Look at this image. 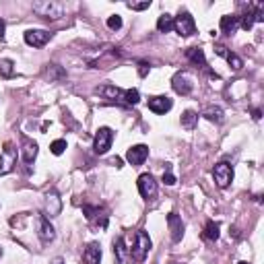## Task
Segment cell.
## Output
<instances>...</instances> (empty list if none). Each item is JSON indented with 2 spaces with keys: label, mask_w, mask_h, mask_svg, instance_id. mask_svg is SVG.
<instances>
[{
  "label": "cell",
  "mask_w": 264,
  "mask_h": 264,
  "mask_svg": "<svg viewBox=\"0 0 264 264\" xmlns=\"http://www.w3.org/2000/svg\"><path fill=\"white\" fill-rule=\"evenodd\" d=\"M33 13H38L39 17H45V19H60L62 4L54 2V0H39V2H33Z\"/></svg>",
  "instance_id": "1"
},
{
  "label": "cell",
  "mask_w": 264,
  "mask_h": 264,
  "mask_svg": "<svg viewBox=\"0 0 264 264\" xmlns=\"http://www.w3.org/2000/svg\"><path fill=\"white\" fill-rule=\"evenodd\" d=\"M174 29L178 31V36H182V38H190V36H194V31H196V23H194V19H192V15L190 13H180L176 19H174Z\"/></svg>",
  "instance_id": "2"
},
{
  "label": "cell",
  "mask_w": 264,
  "mask_h": 264,
  "mask_svg": "<svg viewBox=\"0 0 264 264\" xmlns=\"http://www.w3.org/2000/svg\"><path fill=\"white\" fill-rule=\"evenodd\" d=\"M151 237H149V233L147 231H139L136 233V244H134V248L130 250V256L136 260V262H143L145 260V256L149 254V250H151Z\"/></svg>",
  "instance_id": "3"
},
{
  "label": "cell",
  "mask_w": 264,
  "mask_h": 264,
  "mask_svg": "<svg viewBox=\"0 0 264 264\" xmlns=\"http://www.w3.org/2000/svg\"><path fill=\"white\" fill-rule=\"evenodd\" d=\"M112 141H113V132H112V128H108V126H103V128H99V130L95 132L93 151H95L97 155L108 153V151H110V147H112Z\"/></svg>",
  "instance_id": "4"
},
{
  "label": "cell",
  "mask_w": 264,
  "mask_h": 264,
  "mask_svg": "<svg viewBox=\"0 0 264 264\" xmlns=\"http://www.w3.org/2000/svg\"><path fill=\"white\" fill-rule=\"evenodd\" d=\"M15 165H17V151L13 149V145L6 143L2 149V155H0V176L10 174Z\"/></svg>",
  "instance_id": "5"
},
{
  "label": "cell",
  "mask_w": 264,
  "mask_h": 264,
  "mask_svg": "<svg viewBox=\"0 0 264 264\" xmlns=\"http://www.w3.org/2000/svg\"><path fill=\"white\" fill-rule=\"evenodd\" d=\"M213 178H215V182H217V186H219V188H227L229 184H231V180H233L231 165L225 163V161L217 163L215 169H213Z\"/></svg>",
  "instance_id": "6"
},
{
  "label": "cell",
  "mask_w": 264,
  "mask_h": 264,
  "mask_svg": "<svg viewBox=\"0 0 264 264\" xmlns=\"http://www.w3.org/2000/svg\"><path fill=\"white\" fill-rule=\"evenodd\" d=\"M171 87L178 95H190L194 89V81L188 73H178L174 78H171Z\"/></svg>",
  "instance_id": "7"
},
{
  "label": "cell",
  "mask_w": 264,
  "mask_h": 264,
  "mask_svg": "<svg viewBox=\"0 0 264 264\" xmlns=\"http://www.w3.org/2000/svg\"><path fill=\"white\" fill-rule=\"evenodd\" d=\"M52 33L45 29H29L25 31V43L31 45V48H43L45 43L50 41Z\"/></svg>",
  "instance_id": "8"
},
{
  "label": "cell",
  "mask_w": 264,
  "mask_h": 264,
  "mask_svg": "<svg viewBox=\"0 0 264 264\" xmlns=\"http://www.w3.org/2000/svg\"><path fill=\"white\" fill-rule=\"evenodd\" d=\"M136 184H139V192H141L143 198H147V200L155 198V194H157V182H155V178L151 174L139 176V182H136Z\"/></svg>",
  "instance_id": "9"
},
{
  "label": "cell",
  "mask_w": 264,
  "mask_h": 264,
  "mask_svg": "<svg viewBox=\"0 0 264 264\" xmlns=\"http://www.w3.org/2000/svg\"><path fill=\"white\" fill-rule=\"evenodd\" d=\"M62 211V200H60V194L56 190H50L48 194H45V215L50 217H58Z\"/></svg>",
  "instance_id": "10"
},
{
  "label": "cell",
  "mask_w": 264,
  "mask_h": 264,
  "mask_svg": "<svg viewBox=\"0 0 264 264\" xmlns=\"http://www.w3.org/2000/svg\"><path fill=\"white\" fill-rule=\"evenodd\" d=\"M38 235L43 244H50L54 242V237H56V229L54 225L50 223L48 217H39V221H38Z\"/></svg>",
  "instance_id": "11"
},
{
  "label": "cell",
  "mask_w": 264,
  "mask_h": 264,
  "mask_svg": "<svg viewBox=\"0 0 264 264\" xmlns=\"http://www.w3.org/2000/svg\"><path fill=\"white\" fill-rule=\"evenodd\" d=\"M147 157H149V147L147 145H134V147L128 149V153H126V159H128L130 165H143Z\"/></svg>",
  "instance_id": "12"
},
{
  "label": "cell",
  "mask_w": 264,
  "mask_h": 264,
  "mask_svg": "<svg viewBox=\"0 0 264 264\" xmlns=\"http://www.w3.org/2000/svg\"><path fill=\"white\" fill-rule=\"evenodd\" d=\"M171 108H174V101L167 95H155V97L149 99V110L153 113H167Z\"/></svg>",
  "instance_id": "13"
},
{
  "label": "cell",
  "mask_w": 264,
  "mask_h": 264,
  "mask_svg": "<svg viewBox=\"0 0 264 264\" xmlns=\"http://www.w3.org/2000/svg\"><path fill=\"white\" fill-rule=\"evenodd\" d=\"M167 225H169V231H171V242H180L184 237V223H182V217L178 213H169L167 215Z\"/></svg>",
  "instance_id": "14"
},
{
  "label": "cell",
  "mask_w": 264,
  "mask_h": 264,
  "mask_svg": "<svg viewBox=\"0 0 264 264\" xmlns=\"http://www.w3.org/2000/svg\"><path fill=\"white\" fill-rule=\"evenodd\" d=\"M21 157H23V161H25L27 165L36 161V157H38V143H36V141H31V139H23Z\"/></svg>",
  "instance_id": "15"
},
{
  "label": "cell",
  "mask_w": 264,
  "mask_h": 264,
  "mask_svg": "<svg viewBox=\"0 0 264 264\" xmlns=\"http://www.w3.org/2000/svg\"><path fill=\"white\" fill-rule=\"evenodd\" d=\"M83 262L85 264H99L101 262V246L97 242H91L83 252Z\"/></svg>",
  "instance_id": "16"
},
{
  "label": "cell",
  "mask_w": 264,
  "mask_h": 264,
  "mask_svg": "<svg viewBox=\"0 0 264 264\" xmlns=\"http://www.w3.org/2000/svg\"><path fill=\"white\" fill-rule=\"evenodd\" d=\"M83 213H85V217L91 221V223H95V225H99L101 229H103V225L99 223V219L103 221V223H108V215H103V211L99 209V206H83Z\"/></svg>",
  "instance_id": "17"
},
{
  "label": "cell",
  "mask_w": 264,
  "mask_h": 264,
  "mask_svg": "<svg viewBox=\"0 0 264 264\" xmlns=\"http://www.w3.org/2000/svg\"><path fill=\"white\" fill-rule=\"evenodd\" d=\"M97 93L99 95H103L106 99H110V101H124V91L122 89H118V87H113V85H106V87H99L97 89Z\"/></svg>",
  "instance_id": "18"
},
{
  "label": "cell",
  "mask_w": 264,
  "mask_h": 264,
  "mask_svg": "<svg viewBox=\"0 0 264 264\" xmlns=\"http://www.w3.org/2000/svg\"><path fill=\"white\" fill-rule=\"evenodd\" d=\"M202 116L209 120V122H215V124H221L225 120V112L219 108V106H209L204 112H202Z\"/></svg>",
  "instance_id": "19"
},
{
  "label": "cell",
  "mask_w": 264,
  "mask_h": 264,
  "mask_svg": "<svg viewBox=\"0 0 264 264\" xmlns=\"http://www.w3.org/2000/svg\"><path fill=\"white\" fill-rule=\"evenodd\" d=\"M237 25H239V17H235V15L221 17V31L225 33V36H231V33L237 29Z\"/></svg>",
  "instance_id": "20"
},
{
  "label": "cell",
  "mask_w": 264,
  "mask_h": 264,
  "mask_svg": "<svg viewBox=\"0 0 264 264\" xmlns=\"http://www.w3.org/2000/svg\"><path fill=\"white\" fill-rule=\"evenodd\" d=\"M186 58L192 62V64H196L200 68H206V58H204V52L200 48H188L186 50Z\"/></svg>",
  "instance_id": "21"
},
{
  "label": "cell",
  "mask_w": 264,
  "mask_h": 264,
  "mask_svg": "<svg viewBox=\"0 0 264 264\" xmlns=\"http://www.w3.org/2000/svg\"><path fill=\"white\" fill-rule=\"evenodd\" d=\"M180 122H182V126L186 130H194V128H196V124H198V113L192 112V110H186V112L182 113V120Z\"/></svg>",
  "instance_id": "22"
},
{
  "label": "cell",
  "mask_w": 264,
  "mask_h": 264,
  "mask_svg": "<svg viewBox=\"0 0 264 264\" xmlns=\"http://www.w3.org/2000/svg\"><path fill=\"white\" fill-rule=\"evenodd\" d=\"M204 237L211 239V242H217V239H219V223L206 221V225H204Z\"/></svg>",
  "instance_id": "23"
},
{
  "label": "cell",
  "mask_w": 264,
  "mask_h": 264,
  "mask_svg": "<svg viewBox=\"0 0 264 264\" xmlns=\"http://www.w3.org/2000/svg\"><path fill=\"white\" fill-rule=\"evenodd\" d=\"M157 29L161 31V33H169L171 29H174V17L171 15H161L159 17V21H157Z\"/></svg>",
  "instance_id": "24"
},
{
  "label": "cell",
  "mask_w": 264,
  "mask_h": 264,
  "mask_svg": "<svg viewBox=\"0 0 264 264\" xmlns=\"http://www.w3.org/2000/svg\"><path fill=\"white\" fill-rule=\"evenodd\" d=\"M15 73V64L13 60H8V58H2L0 60V76H4V78H10Z\"/></svg>",
  "instance_id": "25"
},
{
  "label": "cell",
  "mask_w": 264,
  "mask_h": 264,
  "mask_svg": "<svg viewBox=\"0 0 264 264\" xmlns=\"http://www.w3.org/2000/svg\"><path fill=\"white\" fill-rule=\"evenodd\" d=\"M141 101V93L136 89H126L124 91V103L126 106H136Z\"/></svg>",
  "instance_id": "26"
},
{
  "label": "cell",
  "mask_w": 264,
  "mask_h": 264,
  "mask_svg": "<svg viewBox=\"0 0 264 264\" xmlns=\"http://www.w3.org/2000/svg\"><path fill=\"white\" fill-rule=\"evenodd\" d=\"M227 62H229V66H231L233 71H239V68L244 66V60L239 58L237 54H233V52H229V54H227Z\"/></svg>",
  "instance_id": "27"
},
{
  "label": "cell",
  "mask_w": 264,
  "mask_h": 264,
  "mask_svg": "<svg viewBox=\"0 0 264 264\" xmlns=\"http://www.w3.org/2000/svg\"><path fill=\"white\" fill-rule=\"evenodd\" d=\"M50 151L54 153V155H62L64 151H66V141H54L52 145H50Z\"/></svg>",
  "instance_id": "28"
},
{
  "label": "cell",
  "mask_w": 264,
  "mask_h": 264,
  "mask_svg": "<svg viewBox=\"0 0 264 264\" xmlns=\"http://www.w3.org/2000/svg\"><path fill=\"white\" fill-rule=\"evenodd\" d=\"M113 254L118 256V262H122V256H124V239L118 237L116 242H113Z\"/></svg>",
  "instance_id": "29"
},
{
  "label": "cell",
  "mask_w": 264,
  "mask_h": 264,
  "mask_svg": "<svg viewBox=\"0 0 264 264\" xmlns=\"http://www.w3.org/2000/svg\"><path fill=\"white\" fill-rule=\"evenodd\" d=\"M108 27L113 29V31L120 29V27H122V17H120V15H112V17L108 19Z\"/></svg>",
  "instance_id": "30"
},
{
  "label": "cell",
  "mask_w": 264,
  "mask_h": 264,
  "mask_svg": "<svg viewBox=\"0 0 264 264\" xmlns=\"http://www.w3.org/2000/svg\"><path fill=\"white\" fill-rule=\"evenodd\" d=\"M161 182L165 184V186H174V184H176V176H174V174H171V171L167 169V171H163V178H161Z\"/></svg>",
  "instance_id": "31"
},
{
  "label": "cell",
  "mask_w": 264,
  "mask_h": 264,
  "mask_svg": "<svg viewBox=\"0 0 264 264\" xmlns=\"http://www.w3.org/2000/svg\"><path fill=\"white\" fill-rule=\"evenodd\" d=\"M149 6H151V2H149V0H147V2H128V8H130V10H145V8H149Z\"/></svg>",
  "instance_id": "32"
},
{
  "label": "cell",
  "mask_w": 264,
  "mask_h": 264,
  "mask_svg": "<svg viewBox=\"0 0 264 264\" xmlns=\"http://www.w3.org/2000/svg\"><path fill=\"white\" fill-rule=\"evenodd\" d=\"M149 71H151V64H149V62H139V75L141 76H147Z\"/></svg>",
  "instance_id": "33"
},
{
  "label": "cell",
  "mask_w": 264,
  "mask_h": 264,
  "mask_svg": "<svg viewBox=\"0 0 264 264\" xmlns=\"http://www.w3.org/2000/svg\"><path fill=\"white\" fill-rule=\"evenodd\" d=\"M215 52L219 54V56H223V58H227V54H229L227 48H225V45H221V43H217V45H215Z\"/></svg>",
  "instance_id": "34"
},
{
  "label": "cell",
  "mask_w": 264,
  "mask_h": 264,
  "mask_svg": "<svg viewBox=\"0 0 264 264\" xmlns=\"http://www.w3.org/2000/svg\"><path fill=\"white\" fill-rule=\"evenodd\" d=\"M4 31H6V23L0 19V39H4Z\"/></svg>",
  "instance_id": "35"
},
{
  "label": "cell",
  "mask_w": 264,
  "mask_h": 264,
  "mask_svg": "<svg viewBox=\"0 0 264 264\" xmlns=\"http://www.w3.org/2000/svg\"><path fill=\"white\" fill-rule=\"evenodd\" d=\"M260 116H262L260 110H254V112H252V118H254V120H260Z\"/></svg>",
  "instance_id": "36"
},
{
  "label": "cell",
  "mask_w": 264,
  "mask_h": 264,
  "mask_svg": "<svg viewBox=\"0 0 264 264\" xmlns=\"http://www.w3.org/2000/svg\"><path fill=\"white\" fill-rule=\"evenodd\" d=\"M112 163H113V165H116V167H122V159H118V157H116V159H113V161H112Z\"/></svg>",
  "instance_id": "37"
},
{
  "label": "cell",
  "mask_w": 264,
  "mask_h": 264,
  "mask_svg": "<svg viewBox=\"0 0 264 264\" xmlns=\"http://www.w3.org/2000/svg\"><path fill=\"white\" fill-rule=\"evenodd\" d=\"M50 264H64V260H62V258H60V256H58V258H54V260H52V262H50Z\"/></svg>",
  "instance_id": "38"
},
{
  "label": "cell",
  "mask_w": 264,
  "mask_h": 264,
  "mask_svg": "<svg viewBox=\"0 0 264 264\" xmlns=\"http://www.w3.org/2000/svg\"><path fill=\"white\" fill-rule=\"evenodd\" d=\"M0 256H2V248H0Z\"/></svg>",
  "instance_id": "39"
},
{
  "label": "cell",
  "mask_w": 264,
  "mask_h": 264,
  "mask_svg": "<svg viewBox=\"0 0 264 264\" xmlns=\"http://www.w3.org/2000/svg\"><path fill=\"white\" fill-rule=\"evenodd\" d=\"M237 264H248V262H237Z\"/></svg>",
  "instance_id": "40"
},
{
  "label": "cell",
  "mask_w": 264,
  "mask_h": 264,
  "mask_svg": "<svg viewBox=\"0 0 264 264\" xmlns=\"http://www.w3.org/2000/svg\"><path fill=\"white\" fill-rule=\"evenodd\" d=\"M174 264H178V262H174Z\"/></svg>",
  "instance_id": "41"
}]
</instances>
